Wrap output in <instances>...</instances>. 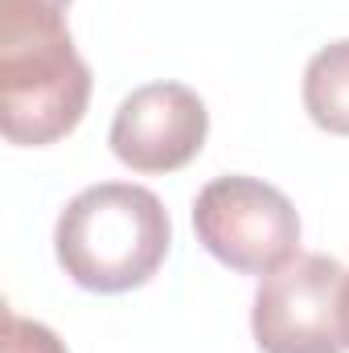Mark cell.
I'll return each instance as SVG.
<instances>
[{
	"mask_svg": "<svg viewBox=\"0 0 349 353\" xmlns=\"http://www.w3.org/2000/svg\"><path fill=\"white\" fill-rule=\"evenodd\" d=\"M173 222L165 201L132 181H99L66 201L54 226L62 271L87 292L144 288L165 263Z\"/></svg>",
	"mask_w": 349,
	"mask_h": 353,
	"instance_id": "7a4b0ae2",
	"label": "cell"
},
{
	"mask_svg": "<svg viewBox=\"0 0 349 353\" xmlns=\"http://www.w3.org/2000/svg\"><path fill=\"white\" fill-rule=\"evenodd\" d=\"M197 243L230 271L267 275L300 255V214L259 176H214L193 201Z\"/></svg>",
	"mask_w": 349,
	"mask_h": 353,
	"instance_id": "3957f363",
	"label": "cell"
},
{
	"mask_svg": "<svg viewBox=\"0 0 349 353\" xmlns=\"http://www.w3.org/2000/svg\"><path fill=\"white\" fill-rule=\"evenodd\" d=\"M210 136V111L185 83H144L111 119V152L132 173L185 169Z\"/></svg>",
	"mask_w": 349,
	"mask_h": 353,
	"instance_id": "5b68a950",
	"label": "cell"
},
{
	"mask_svg": "<svg viewBox=\"0 0 349 353\" xmlns=\"http://www.w3.org/2000/svg\"><path fill=\"white\" fill-rule=\"evenodd\" d=\"M304 111L321 132L349 136V37L329 41L304 66Z\"/></svg>",
	"mask_w": 349,
	"mask_h": 353,
	"instance_id": "8992f818",
	"label": "cell"
},
{
	"mask_svg": "<svg viewBox=\"0 0 349 353\" xmlns=\"http://www.w3.org/2000/svg\"><path fill=\"white\" fill-rule=\"evenodd\" d=\"M341 337H346V350H349V271H346V283H341Z\"/></svg>",
	"mask_w": 349,
	"mask_h": 353,
	"instance_id": "ba28073f",
	"label": "cell"
},
{
	"mask_svg": "<svg viewBox=\"0 0 349 353\" xmlns=\"http://www.w3.org/2000/svg\"><path fill=\"white\" fill-rule=\"evenodd\" d=\"M58 4H70V0H58Z\"/></svg>",
	"mask_w": 349,
	"mask_h": 353,
	"instance_id": "9c48e42d",
	"label": "cell"
},
{
	"mask_svg": "<svg viewBox=\"0 0 349 353\" xmlns=\"http://www.w3.org/2000/svg\"><path fill=\"white\" fill-rule=\"evenodd\" d=\"M341 283L346 267L317 251L267 271L251 308L255 345L263 353H346Z\"/></svg>",
	"mask_w": 349,
	"mask_h": 353,
	"instance_id": "277c9868",
	"label": "cell"
},
{
	"mask_svg": "<svg viewBox=\"0 0 349 353\" xmlns=\"http://www.w3.org/2000/svg\"><path fill=\"white\" fill-rule=\"evenodd\" d=\"M90 70L58 0H0V132L8 144L41 148L79 128Z\"/></svg>",
	"mask_w": 349,
	"mask_h": 353,
	"instance_id": "6da1fadb",
	"label": "cell"
},
{
	"mask_svg": "<svg viewBox=\"0 0 349 353\" xmlns=\"http://www.w3.org/2000/svg\"><path fill=\"white\" fill-rule=\"evenodd\" d=\"M4 353H66V345L50 325L4 312Z\"/></svg>",
	"mask_w": 349,
	"mask_h": 353,
	"instance_id": "52a82bcc",
	"label": "cell"
}]
</instances>
